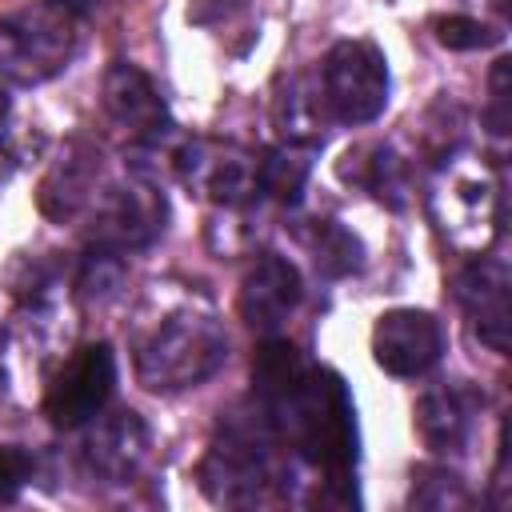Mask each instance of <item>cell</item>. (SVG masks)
I'll return each instance as SVG.
<instances>
[{
    "label": "cell",
    "instance_id": "9a60e30c",
    "mask_svg": "<svg viewBox=\"0 0 512 512\" xmlns=\"http://www.w3.org/2000/svg\"><path fill=\"white\" fill-rule=\"evenodd\" d=\"M468 424H472V404L464 400L460 388L424 392L420 404H416V432L436 452L460 448V440L468 436Z\"/></svg>",
    "mask_w": 512,
    "mask_h": 512
},
{
    "label": "cell",
    "instance_id": "9c48e42d",
    "mask_svg": "<svg viewBox=\"0 0 512 512\" xmlns=\"http://www.w3.org/2000/svg\"><path fill=\"white\" fill-rule=\"evenodd\" d=\"M104 112L136 140L144 144H156L172 132V116H168V104L164 96L156 92V84L148 80L144 68L136 64H124L116 60L108 72H104Z\"/></svg>",
    "mask_w": 512,
    "mask_h": 512
},
{
    "label": "cell",
    "instance_id": "ba28073f",
    "mask_svg": "<svg viewBox=\"0 0 512 512\" xmlns=\"http://www.w3.org/2000/svg\"><path fill=\"white\" fill-rule=\"evenodd\" d=\"M444 352V328L424 308H392L372 328V360L388 376H424Z\"/></svg>",
    "mask_w": 512,
    "mask_h": 512
},
{
    "label": "cell",
    "instance_id": "6da1fadb",
    "mask_svg": "<svg viewBox=\"0 0 512 512\" xmlns=\"http://www.w3.org/2000/svg\"><path fill=\"white\" fill-rule=\"evenodd\" d=\"M268 420L328 480H348V472L356 464V412H352L348 388L336 372L308 368L304 380L276 408H268Z\"/></svg>",
    "mask_w": 512,
    "mask_h": 512
},
{
    "label": "cell",
    "instance_id": "7402d4cb",
    "mask_svg": "<svg viewBox=\"0 0 512 512\" xmlns=\"http://www.w3.org/2000/svg\"><path fill=\"white\" fill-rule=\"evenodd\" d=\"M64 12H72V16H92L96 8H104V0H56Z\"/></svg>",
    "mask_w": 512,
    "mask_h": 512
},
{
    "label": "cell",
    "instance_id": "3957f363",
    "mask_svg": "<svg viewBox=\"0 0 512 512\" xmlns=\"http://www.w3.org/2000/svg\"><path fill=\"white\" fill-rule=\"evenodd\" d=\"M76 16L56 0H28L0 16V76L8 84H44L68 68Z\"/></svg>",
    "mask_w": 512,
    "mask_h": 512
},
{
    "label": "cell",
    "instance_id": "7c38bea8",
    "mask_svg": "<svg viewBox=\"0 0 512 512\" xmlns=\"http://www.w3.org/2000/svg\"><path fill=\"white\" fill-rule=\"evenodd\" d=\"M96 176H100V152L84 140L64 144V152L52 160V168L40 180L36 204L48 220H72L92 196H96Z\"/></svg>",
    "mask_w": 512,
    "mask_h": 512
},
{
    "label": "cell",
    "instance_id": "5b68a950",
    "mask_svg": "<svg viewBox=\"0 0 512 512\" xmlns=\"http://www.w3.org/2000/svg\"><path fill=\"white\" fill-rule=\"evenodd\" d=\"M112 388H116V352L104 340L84 344L64 360V368L48 384L44 412L56 428H84L104 412Z\"/></svg>",
    "mask_w": 512,
    "mask_h": 512
},
{
    "label": "cell",
    "instance_id": "4fadbf2b",
    "mask_svg": "<svg viewBox=\"0 0 512 512\" xmlns=\"http://www.w3.org/2000/svg\"><path fill=\"white\" fill-rule=\"evenodd\" d=\"M460 304L472 312L476 332L484 344H492L496 352L508 348V268L500 260H476L460 272L456 280Z\"/></svg>",
    "mask_w": 512,
    "mask_h": 512
},
{
    "label": "cell",
    "instance_id": "d6986e66",
    "mask_svg": "<svg viewBox=\"0 0 512 512\" xmlns=\"http://www.w3.org/2000/svg\"><path fill=\"white\" fill-rule=\"evenodd\" d=\"M316 268L328 276H348L360 268V240L344 232L340 224H320L316 228Z\"/></svg>",
    "mask_w": 512,
    "mask_h": 512
},
{
    "label": "cell",
    "instance_id": "277c9868",
    "mask_svg": "<svg viewBox=\"0 0 512 512\" xmlns=\"http://www.w3.org/2000/svg\"><path fill=\"white\" fill-rule=\"evenodd\" d=\"M320 100L340 124H372L388 104V60L372 40H340L320 64Z\"/></svg>",
    "mask_w": 512,
    "mask_h": 512
},
{
    "label": "cell",
    "instance_id": "2e32d148",
    "mask_svg": "<svg viewBox=\"0 0 512 512\" xmlns=\"http://www.w3.org/2000/svg\"><path fill=\"white\" fill-rule=\"evenodd\" d=\"M304 360H300V352L288 344V340H264L260 344V352H256V360H252V380H256V392H260V400H264V412L268 408H276L300 380H304Z\"/></svg>",
    "mask_w": 512,
    "mask_h": 512
},
{
    "label": "cell",
    "instance_id": "52a82bcc",
    "mask_svg": "<svg viewBox=\"0 0 512 512\" xmlns=\"http://www.w3.org/2000/svg\"><path fill=\"white\" fill-rule=\"evenodd\" d=\"M204 484L216 500L228 504H252L272 484V460L264 448V436L252 424L228 428L224 440L212 444L204 460Z\"/></svg>",
    "mask_w": 512,
    "mask_h": 512
},
{
    "label": "cell",
    "instance_id": "603a6c76",
    "mask_svg": "<svg viewBox=\"0 0 512 512\" xmlns=\"http://www.w3.org/2000/svg\"><path fill=\"white\" fill-rule=\"evenodd\" d=\"M4 116H8V80L0 76V124H4Z\"/></svg>",
    "mask_w": 512,
    "mask_h": 512
},
{
    "label": "cell",
    "instance_id": "5bb4252c",
    "mask_svg": "<svg viewBox=\"0 0 512 512\" xmlns=\"http://www.w3.org/2000/svg\"><path fill=\"white\" fill-rule=\"evenodd\" d=\"M84 456H88L92 472L108 476L112 484H124L128 476H136V468L148 456V428H144V420L136 412H112V416H104L88 432Z\"/></svg>",
    "mask_w": 512,
    "mask_h": 512
},
{
    "label": "cell",
    "instance_id": "ac0fdd59",
    "mask_svg": "<svg viewBox=\"0 0 512 512\" xmlns=\"http://www.w3.org/2000/svg\"><path fill=\"white\" fill-rule=\"evenodd\" d=\"M320 88H308V80H288V92L276 96V124L288 136V144L312 136L320 124Z\"/></svg>",
    "mask_w": 512,
    "mask_h": 512
},
{
    "label": "cell",
    "instance_id": "30bf717a",
    "mask_svg": "<svg viewBox=\"0 0 512 512\" xmlns=\"http://www.w3.org/2000/svg\"><path fill=\"white\" fill-rule=\"evenodd\" d=\"M300 304V272L276 256V252H260L244 280H240V316L248 328L256 332H276Z\"/></svg>",
    "mask_w": 512,
    "mask_h": 512
},
{
    "label": "cell",
    "instance_id": "7a4b0ae2",
    "mask_svg": "<svg viewBox=\"0 0 512 512\" xmlns=\"http://www.w3.org/2000/svg\"><path fill=\"white\" fill-rule=\"evenodd\" d=\"M228 356V336L212 312L180 308L148 328L136 344V376L152 392H184L204 384Z\"/></svg>",
    "mask_w": 512,
    "mask_h": 512
},
{
    "label": "cell",
    "instance_id": "8fae6325",
    "mask_svg": "<svg viewBox=\"0 0 512 512\" xmlns=\"http://www.w3.org/2000/svg\"><path fill=\"white\" fill-rule=\"evenodd\" d=\"M180 176L216 204H240L244 196L256 192V160L232 144H212V140L188 144L180 156Z\"/></svg>",
    "mask_w": 512,
    "mask_h": 512
},
{
    "label": "cell",
    "instance_id": "8992f818",
    "mask_svg": "<svg viewBox=\"0 0 512 512\" xmlns=\"http://www.w3.org/2000/svg\"><path fill=\"white\" fill-rule=\"evenodd\" d=\"M168 204L164 192L148 180H124L96 204V248L104 252H132L152 244L164 232Z\"/></svg>",
    "mask_w": 512,
    "mask_h": 512
},
{
    "label": "cell",
    "instance_id": "e0dca14e",
    "mask_svg": "<svg viewBox=\"0 0 512 512\" xmlns=\"http://www.w3.org/2000/svg\"><path fill=\"white\" fill-rule=\"evenodd\" d=\"M312 172V152L300 144H280L256 160V188L280 204H296Z\"/></svg>",
    "mask_w": 512,
    "mask_h": 512
},
{
    "label": "cell",
    "instance_id": "ffe728a7",
    "mask_svg": "<svg viewBox=\"0 0 512 512\" xmlns=\"http://www.w3.org/2000/svg\"><path fill=\"white\" fill-rule=\"evenodd\" d=\"M432 32L452 52H476V48H488L500 40L496 28H488L484 20H472V16H440V20H432Z\"/></svg>",
    "mask_w": 512,
    "mask_h": 512
},
{
    "label": "cell",
    "instance_id": "44dd1931",
    "mask_svg": "<svg viewBox=\"0 0 512 512\" xmlns=\"http://www.w3.org/2000/svg\"><path fill=\"white\" fill-rule=\"evenodd\" d=\"M32 480V460L20 448L0 444V500H12Z\"/></svg>",
    "mask_w": 512,
    "mask_h": 512
}]
</instances>
